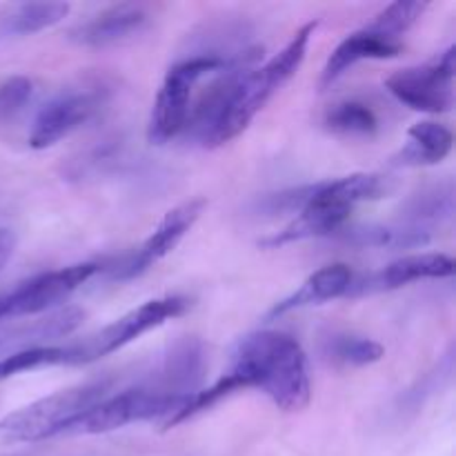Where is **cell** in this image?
<instances>
[{
	"label": "cell",
	"mask_w": 456,
	"mask_h": 456,
	"mask_svg": "<svg viewBox=\"0 0 456 456\" xmlns=\"http://www.w3.org/2000/svg\"><path fill=\"white\" fill-rule=\"evenodd\" d=\"M454 258L448 254H412V256H403L390 263L381 272L352 281L347 294L359 297V294L387 292V289L403 288V285L426 279H450L454 274Z\"/></svg>",
	"instance_id": "cell-11"
},
{
	"label": "cell",
	"mask_w": 456,
	"mask_h": 456,
	"mask_svg": "<svg viewBox=\"0 0 456 456\" xmlns=\"http://www.w3.org/2000/svg\"><path fill=\"white\" fill-rule=\"evenodd\" d=\"M239 56L240 53H236L234 58H223L216 56V53H208V56H194L183 62H176L167 71V76H165L163 85L159 89V96L154 101L150 127H147L150 142L163 145V142H169L172 138H176L185 129L187 118H190L194 85L203 76L212 74V71H223Z\"/></svg>",
	"instance_id": "cell-5"
},
{
	"label": "cell",
	"mask_w": 456,
	"mask_h": 456,
	"mask_svg": "<svg viewBox=\"0 0 456 456\" xmlns=\"http://www.w3.org/2000/svg\"><path fill=\"white\" fill-rule=\"evenodd\" d=\"M110 390L111 381L96 379L13 410L0 419V439L9 444H36V441L53 439L67 423L107 399Z\"/></svg>",
	"instance_id": "cell-3"
},
{
	"label": "cell",
	"mask_w": 456,
	"mask_h": 456,
	"mask_svg": "<svg viewBox=\"0 0 456 456\" xmlns=\"http://www.w3.org/2000/svg\"><path fill=\"white\" fill-rule=\"evenodd\" d=\"M13 249H16V236L7 227H0V272L4 270V265L12 258Z\"/></svg>",
	"instance_id": "cell-27"
},
{
	"label": "cell",
	"mask_w": 456,
	"mask_h": 456,
	"mask_svg": "<svg viewBox=\"0 0 456 456\" xmlns=\"http://www.w3.org/2000/svg\"><path fill=\"white\" fill-rule=\"evenodd\" d=\"M205 200L196 199L190 203H183L178 208L169 209L165 214L163 221L159 223L154 232H151L150 239L141 245L134 254H129L123 263L114 267L111 272V279L116 281H132L136 276L145 274L159 261H163L167 254H172L176 249V245L181 243L183 236L194 227V223L199 221L200 214L205 209Z\"/></svg>",
	"instance_id": "cell-10"
},
{
	"label": "cell",
	"mask_w": 456,
	"mask_h": 456,
	"mask_svg": "<svg viewBox=\"0 0 456 456\" xmlns=\"http://www.w3.org/2000/svg\"><path fill=\"white\" fill-rule=\"evenodd\" d=\"M395 190L392 178L381 174H352L337 181L316 183L314 191L288 227L263 239V248H283L297 240L337 234L350 221L356 205L379 200Z\"/></svg>",
	"instance_id": "cell-2"
},
{
	"label": "cell",
	"mask_w": 456,
	"mask_h": 456,
	"mask_svg": "<svg viewBox=\"0 0 456 456\" xmlns=\"http://www.w3.org/2000/svg\"><path fill=\"white\" fill-rule=\"evenodd\" d=\"M454 214V191L452 187H436L414 196L405 209V218L410 225L421 227L428 221H448Z\"/></svg>",
	"instance_id": "cell-23"
},
{
	"label": "cell",
	"mask_w": 456,
	"mask_h": 456,
	"mask_svg": "<svg viewBox=\"0 0 456 456\" xmlns=\"http://www.w3.org/2000/svg\"><path fill=\"white\" fill-rule=\"evenodd\" d=\"M454 136L445 125L421 120L408 132V145L392 156L395 167H426L436 165L452 151Z\"/></svg>",
	"instance_id": "cell-17"
},
{
	"label": "cell",
	"mask_w": 456,
	"mask_h": 456,
	"mask_svg": "<svg viewBox=\"0 0 456 456\" xmlns=\"http://www.w3.org/2000/svg\"><path fill=\"white\" fill-rule=\"evenodd\" d=\"M352 272L350 267L343 265V263H332V265L321 267L319 272L310 276L292 297L283 298L281 303H276L270 312V319L274 316H283L288 312L301 310V307H312L321 305V303L334 301L338 297H346L350 292L352 285Z\"/></svg>",
	"instance_id": "cell-15"
},
{
	"label": "cell",
	"mask_w": 456,
	"mask_h": 456,
	"mask_svg": "<svg viewBox=\"0 0 456 456\" xmlns=\"http://www.w3.org/2000/svg\"><path fill=\"white\" fill-rule=\"evenodd\" d=\"M428 9V3H408V0H399V3H392L379 13L372 20V25H368L370 29L379 31V34L387 36V38L401 40V36L410 29L412 25H417L419 18L423 16V12Z\"/></svg>",
	"instance_id": "cell-24"
},
{
	"label": "cell",
	"mask_w": 456,
	"mask_h": 456,
	"mask_svg": "<svg viewBox=\"0 0 456 456\" xmlns=\"http://www.w3.org/2000/svg\"><path fill=\"white\" fill-rule=\"evenodd\" d=\"M323 354L332 363L346 365V368H363L383 359L386 350L374 338L359 337V334L334 332L325 337Z\"/></svg>",
	"instance_id": "cell-19"
},
{
	"label": "cell",
	"mask_w": 456,
	"mask_h": 456,
	"mask_svg": "<svg viewBox=\"0 0 456 456\" xmlns=\"http://www.w3.org/2000/svg\"><path fill=\"white\" fill-rule=\"evenodd\" d=\"M191 395H174V392L159 390V387H132L107 396L101 403L89 408L87 412L67 423L58 436L74 435H105V432L120 430L129 423L138 421H167L185 405Z\"/></svg>",
	"instance_id": "cell-4"
},
{
	"label": "cell",
	"mask_w": 456,
	"mask_h": 456,
	"mask_svg": "<svg viewBox=\"0 0 456 456\" xmlns=\"http://www.w3.org/2000/svg\"><path fill=\"white\" fill-rule=\"evenodd\" d=\"M205 352L203 343L196 338H185L176 343L163 361L159 383L150 387L174 392V395H194L196 386L203 381Z\"/></svg>",
	"instance_id": "cell-16"
},
{
	"label": "cell",
	"mask_w": 456,
	"mask_h": 456,
	"mask_svg": "<svg viewBox=\"0 0 456 456\" xmlns=\"http://www.w3.org/2000/svg\"><path fill=\"white\" fill-rule=\"evenodd\" d=\"M147 22L150 16L141 4H114L74 27L69 31V40L80 47H110L136 36Z\"/></svg>",
	"instance_id": "cell-12"
},
{
	"label": "cell",
	"mask_w": 456,
	"mask_h": 456,
	"mask_svg": "<svg viewBox=\"0 0 456 456\" xmlns=\"http://www.w3.org/2000/svg\"><path fill=\"white\" fill-rule=\"evenodd\" d=\"M403 52V43L387 36L379 34V31L365 29L354 31L347 36L332 53H330L328 62L323 67V76H321V85L328 87L334 80L341 78L350 67H354L361 61H386V58H395Z\"/></svg>",
	"instance_id": "cell-14"
},
{
	"label": "cell",
	"mask_w": 456,
	"mask_h": 456,
	"mask_svg": "<svg viewBox=\"0 0 456 456\" xmlns=\"http://www.w3.org/2000/svg\"><path fill=\"white\" fill-rule=\"evenodd\" d=\"M227 372L240 390L256 387L283 412H301L312 399L310 368L301 343L283 332H254L236 343Z\"/></svg>",
	"instance_id": "cell-1"
},
{
	"label": "cell",
	"mask_w": 456,
	"mask_h": 456,
	"mask_svg": "<svg viewBox=\"0 0 456 456\" xmlns=\"http://www.w3.org/2000/svg\"><path fill=\"white\" fill-rule=\"evenodd\" d=\"M69 13L67 3H27L18 4L7 18H4V34L29 36L58 25Z\"/></svg>",
	"instance_id": "cell-20"
},
{
	"label": "cell",
	"mask_w": 456,
	"mask_h": 456,
	"mask_svg": "<svg viewBox=\"0 0 456 456\" xmlns=\"http://www.w3.org/2000/svg\"><path fill=\"white\" fill-rule=\"evenodd\" d=\"M34 85L27 76H12L0 85V123L13 118L29 102Z\"/></svg>",
	"instance_id": "cell-25"
},
{
	"label": "cell",
	"mask_w": 456,
	"mask_h": 456,
	"mask_svg": "<svg viewBox=\"0 0 456 456\" xmlns=\"http://www.w3.org/2000/svg\"><path fill=\"white\" fill-rule=\"evenodd\" d=\"M96 272H101V265L96 263H78V265L31 276L16 288L4 289L0 292V321L36 316L53 310L65 303L80 285L87 283Z\"/></svg>",
	"instance_id": "cell-7"
},
{
	"label": "cell",
	"mask_w": 456,
	"mask_h": 456,
	"mask_svg": "<svg viewBox=\"0 0 456 456\" xmlns=\"http://www.w3.org/2000/svg\"><path fill=\"white\" fill-rule=\"evenodd\" d=\"M314 191V185H303L294 187V190L279 191V194H270L258 203V209L263 214H270V216H279V214H294L301 212L303 205L307 203V199Z\"/></svg>",
	"instance_id": "cell-26"
},
{
	"label": "cell",
	"mask_w": 456,
	"mask_h": 456,
	"mask_svg": "<svg viewBox=\"0 0 456 456\" xmlns=\"http://www.w3.org/2000/svg\"><path fill=\"white\" fill-rule=\"evenodd\" d=\"M83 319L85 312L80 307L67 305L61 307V310L49 312L47 316H38L34 321L0 325V352L38 347L49 341H56V338H65L83 325Z\"/></svg>",
	"instance_id": "cell-13"
},
{
	"label": "cell",
	"mask_w": 456,
	"mask_h": 456,
	"mask_svg": "<svg viewBox=\"0 0 456 456\" xmlns=\"http://www.w3.org/2000/svg\"><path fill=\"white\" fill-rule=\"evenodd\" d=\"M190 307L191 301L187 297H165L142 303L141 307L127 312V314L116 319L107 328L98 330L96 334L87 337L85 341L65 346L67 365L92 363V361L102 359V356L114 354L116 350L129 346V343L136 341L142 334L160 328L167 321L183 316Z\"/></svg>",
	"instance_id": "cell-6"
},
{
	"label": "cell",
	"mask_w": 456,
	"mask_h": 456,
	"mask_svg": "<svg viewBox=\"0 0 456 456\" xmlns=\"http://www.w3.org/2000/svg\"><path fill=\"white\" fill-rule=\"evenodd\" d=\"M325 125L330 132L343 134V136H372L379 127V118L365 102L346 101L328 110Z\"/></svg>",
	"instance_id": "cell-21"
},
{
	"label": "cell",
	"mask_w": 456,
	"mask_h": 456,
	"mask_svg": "<svg viewBox=\"0 0 456 456\" xmlns=\"http://www.w3.org/2000/svg\"><path fill=\"white\" fill-rule=\"evenodd\" d=\"M47 365H67V347L65 346H38L25 347V350L9 352L0 359V381L9 377H16L29 370L47 368Z\"/></svg>",
	"instance_id": "cell-22"
},
{
	"label": "cell",
	"mask_w": 456,
	"mask_h": 456,
	"mask_svg": "<svg viewBox=\"0 0 456 456\" xmlns=\"http://www.w3.org/2000/svg\"><path fill=\"white\" fill-rule=\"evenodd\" d=\"M105 102V89L85 87L58 94L38 111L29 134L34 150H47L94 118Z\"/></svg>",
	"instance_id": "cell-9"
},
{
	"label": "cell",
	"mask_w": 456,
	"mask_h": 456,
	"mask_svg": "<svg viewBox=\"0 0 456 456\" xmlns=\"http://www.w3.org/2000/svg\"><path fill=\"white\" fill-rule=\"evenodd\" d=\"M456 47H448L430 62L408 67L386 80L387 92L403 105L428 114H445L454 105Z\"/></svg>",
	"instance_id": "cell-8"
},
{
	"label": "cell",
	"mask_w": 456,
	"mask_h": 456,
	"mask_svg": "<svg viewBox=\"0 0 456 456\" xmlns=\"http://www.w3.org/2000/svg\"><path fill=\"white\" fill-rule=\"evenodd\" d=\"M338 234L352 248L412 249L432 240L430 230L417 225H356L343 227Z\"/></svg>",
	"instance_id": "cell-18"
}]
</instances>
